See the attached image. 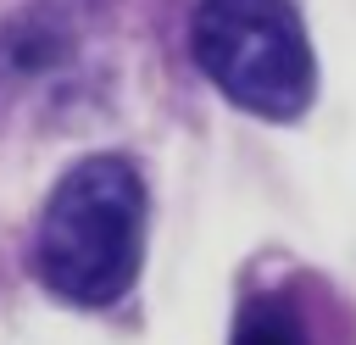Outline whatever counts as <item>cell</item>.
Listing matches in <instances>:
<instances>
[{
	"label": "cell",
	"mask_w": 356,
	"mask_h": 345,
	"mask_svg": "<svg viewBox=\"0 0 356 345\" xmlns=\"http://www.w3.org/2000/svg\"><path fill=\"white\" fill-rule=\"evenodd\" d=\"M200 72L256 117H300L317 89L312 45L289 0H200L189 22Z\"/></svg>",
	"instance_id": "7a4b0ae2"
},
{
	"label": "cell",
	"mask_w": 356,
	"mask_h": 345,
	"mask_svg": "<svg viewBox=\"0 0 356 345\" xmlns=\"http://www.w3.org/2000/svg\"><path fill=\"white\" fill-rule=\"evenodd\" d=\"M145 256V184L122 156L78 161L44 200L33 273L72 306H111L134 289Z\"/></svg>",
	"instance_id": "6da1fadb"
},
{
	"label": "cell",
	"mask_w": 356,
	"mask_h": 345,
	"mask_svg": "<svg viewBox=\"0 0 356 345\" xmlns=\"http://www.w3.org/2000/svg\"><path fill=\"white\" fill-rule=\"evenodd\" d=\"M234 345H312V339H306L300 317H295L278 295H261V300H250V306L239 312Z\"/></svg>",
	"instance_id": "3957f363"
}]
</instances>
